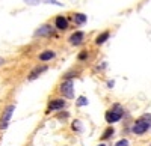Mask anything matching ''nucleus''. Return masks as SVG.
<instances>
[{
  "instance_id": "1",
  "label": "nucleus",
  "mask_w": 151,
  "mask_h": 146,
  "mask_svg": "<svg viewBox=\"0 0 151 146\" xmlns=\"http://www.w3.org/2000/svg\"><path fill=\"white\" fill-rule=\"evenodd\" d=\"M122 113H124L122 107H121L119 104H115V105L112 107V110H109V112L106 113V120H107L109 124L118 122V120L122 118Z\"/></svg>"
},
{
  "instance_id": "2",
  "label": "nucleus",
  "mask_w": 151,
  "mask_h": 146,
  "mask_svg": "<svg viewBox=\"0 0 151 146\" xmlns=\"http://www.w3.org/2000/svg\"><path fill=\"white\" fill-rule=\"evenodd\" d=\"M14 110H15V105H8L5 108V112L2 115V119H0V128H2V130L8 127V122H9L12 113H14Z\"/></svg>"
},
{
  "instance_id": "3",
  "label": "nucleus",
  "mask_w": 151,
  "mask_h": 146,
  "mask_svg": "<svg viewBox=\"0 0 151 146\" xmlns=\"http://www.w3.org/2000/svg\"><path fill=\"white\" fill-rule=\"evenodd\" d=\"M60 92L64 93V96L67 98H73L74 93H73V81L71 80H65L64 83L60 84Z\"/></svg>"
},
{
  "instance_id": "4",
  "label": "nucleus",
  "mask_w": 151,
  "mask_h": 146,
  "mask_svg": "<svg viewBox=\"0 0 151 146\" xmlns=\"http://www.w3.org/2000/svg\"><path fill=\"white\" fill-rule=\"evenodd\" d=\"M148 124L147 122H144L142 119H137L136 122H134V125H133V132L134 134H144V132L148 130Z\"/></svg>"
},
{
  "instance_id": "5",
  "label": "nucleus",
  "mask_w": 151,
  "mask_h": 146,
  "mask_svg": "<svg viewBox=\"0 0 151 146\" xmlns=\"http://www.w3.org/2000/svg\"><path fill=\"white\" fill-rule=\"evenodd\" d=\"M65 107V101L64 100H53L52 103L48 104L47 112H55V110H60V108Z\"/></svg>"
},
{
  "instance_id": "6",
  "label": "nucleus",
  "mask_w": 151,
  "mask_h": 146,
  "mask_svg": "<svg viewBox=\"0 0 151 146\" xmlns=\"http://www.w3.org/2000/svg\"><path fill=\"white\" fill-rule=\"evenodd\" d=\"M52 33H53V27L48 26V24H44L35 32V36H50Z\"/></svg>"
},
{
  "instance_id": "7",
  "label": "nucleus",
  "mask_w": 151,
  "mask_h": 146,
  "mask_svg": "<svg viewBox=\"0 0 151 146\" xmlns=\"http://www.w3.org/2000/svg\"><path fill=\"white\" fill-rule=\"evenodd\" d=\"M45 69H47V66H45V65H41V66L38 65L36 68H33V69H32L30 75H29V80H35L36 77H40V75L42 74V72H44Z\"/></svg>"
},
{
  "instance_id": "8",
  "label": "nucleus",
  "mask_w": 151,
  "mask_h": 146,
  "mask_svg": "<svg viewBox=\"0 0 151 146\" xmlns=\"http://www.w3.org/2000/svg\"><path fill=\"white\" fill-rule=\"evenodd\" d=\"M82 41H83V32H74L70 36V42L73 45H79V44H82Z\"/></svg>"
},
{
  "instance_id": "9",
  "label": "nucleus",
  "mask_w": 151,
  "mask_h": 146,
  "mask_svg": "<svg viewBox=\"0 0 151 146\" xmlns=\"http://www.w3.org/2000/svg\"><path fill=\"white\" fill-rule=\"evenodd\" d=\"M56 27L60 29V30H65V29L68 27V21H67V18H64V17H58V18H56Z\"/></svg>"
},
{
  "instance_id": "10",
  "label": "nucleus",
  "mask_w": 151,
  "mask_h": 146,
  "mask_svg": "<svg viewBox=\"0 0 151 146\" xmlns=\"http://www.w3.org/2000/svg\"><path fill=\"white\" fill-rule=\"evenodd\" d=\"M55 57V53L52 51V50H45V51H42L41 54H40V59L42 60V62H45V60H50V59H53Z\"/></svg>"
},
{
  "instance_id": "11",
  "label": "nucleus",
  "mask_w": 151,
  "mask_h": 146,
  "mask_svg": "<svg viewBox=\"0 0 151 146\" xmlns=\"http://www.w3.org/2000/svg\"><path fill=\"white\" fill-rule=\"evenodd\" d=\"M73 20H74V23H77V24H83V23H86V15L85 14H74Z\"/></svg>"
},
{
  "instance_id": "12",
  "label": "nucleus",
  "mask_w": 151,
  "mask_h": 146,
  "mask_svg": "<svg viewBox=\"0 0 151 146\" xmlns=\"http://www.w3.org/2000/svg\"><path fill=\"white\" fill-rule=\"evenodd\" d=\"M107 38H109V32H103L101 35H98V36H97V39H95V42H97L98 45H100V44H104Z\"/></svg>"
},
{
  "instance_id": "13",
  "label": "nucleus",
  "mask_w": 151,
  "mask_h": 146,
  "mask_svg": "<svg viewBox=\"0 0 151 146\" xmlns=\"http://www.w3.org/2000/svg\"><path fill=\"white\" fill-rule=\"evenodd\" d=\"M112 134H113V128H107V130L104 131V134L101 136V139H103V140H106V139H109Z\"/></svg>"
},
{
  "instance_id": "14",
  "label": "nucleus",
  "mask_w": 151,
  "mask_h": 146,
  "mask_svg": "<svg viewBox=\"0 0 151 146\" xmlns=\"http://www.w3.org/2000/svg\"><path fill=\"white\" fill-rule=\"evenodd\" d=\"M73 130H76V131H82V125H80V122L79 120H76V122H73Z\"/></svg>"
},
{
  "instance_id": "15",
  "label": "nucleus",
  "mask_w": 151,
  "mask_h": 146,
  "mask_svg": "<svg viewBox=\"0 0 151 146\" xmlns=\"http://www.w3.org/2000/svg\"><path fill=\"white\" fill-rule=\"evenodd\" d=\"M86 104H88V100L85 98V96H80V98L77 100V105L82 107V105H86Z\"/></svg>"
},
{
  "instance_id": "16",
  "label": "nucleus",
  "mask_w": 151,
  "mask_h": 146,
  "mask_svg": "<svg viewBox=\"0 0 151 146\" xmlns=\"http://www.w3.org/2000/svg\"><path fill=\"white\" fill-rule=\"evenodd\" d=\"M141 119L144 120V122H147L148 125H151V115H144Z\"/></svg>"
},
{
  "instance_id": "17",
  "label": "nucleus",
  "mask_w": 151,
  "mask_h": 146,
  "mask_svg": "<svg viewBox=\"0 0 151 146\" xmlns=\"http://www.w3.org/2000/svg\"><path fill=\"white\" fill-rule=\"evenodd\" d=\"M115 146H129V142L127 140H125V139H122V140H119Z\"/></svg>"
},
{
  "instance_id": "18",
  "label": "nucleus",
  "mask_w": 151,
  "mask_h": 146,
  "mask_svg": "<svg viewBox=\"0 0 151 146\" xmlns=\"http://www.w3.org/2000/svg\"><path fill=\"white\" fill-rule=\"evenodd\" d=\"M24 2H26L27 5H32V6H33V5H38L41 0H24Z\"/></svg>"
},
{
  "instance_id": "19",
  "label": "nucleus",
  "mask_w": 151,
  "mask_h": 146,
  "mask_svg": "<svg viewBox=\"0 0 151 146\" xmlns=\"http://www.w3.org/2000/svg\"><path fill=\"white\" fill-rule=\"evenodd\" d=\"M79 57H80V59H85V57H86V53H82V54H80Z\"/></svg>"
},
{
  "instance_id": "20",
  "label": "nucleus",
  "mask_w": 151,
  "mask_h": 146,
  "mask_svg": "<svg viewBox=\"0 0 151 146\" xmlns=\"http://www.w3.org/2000/svg\"><path fill=\"white\" fill-rule=\"evenodd\" d=\"M47 2H52V3H56L55 0H47ZM56 5H58V3H56ZM59 6H60V5H59Z\"/></svg>"
},
{
  "instance_id": "21",
  "label": "nucleus",
  "mask_w": 151,
  "mask_h": 146,
  "mask_svg": "<svg viewBox=\"0 0 151 146\" xmlns=\"http://www.w3.org/2000/svg\"><path fill=\"white\" fill-rule=\"evenodd\" d=\"M2 63H3V59H2V57H0V65H2Z\"/></svg>"
},
{
  "instance_id": "22",
  "label": "nucleus",
  "mask_w": 151,
  "mask_h": 146,
  "mask_svg": "<svg viewBox=\"0 0 151 146\" xmlns=\"http://www.w3.org/2000/svg\"><path fill=\"white\" fill-rule=\"evenodd\" d=\"M98 146H104V145H98Z\"/></svg>"
},
{
  "instance_id": "23",
  "label": "nucleus",
  "mask_w": 151,
  "mask_h": 146,
  "mask_svg": "<svg viewBox=\"0 0 151 146\" xmlns=\"http://www.w3.org/2000/svg\"><path fill=\"white\" fill-rule=\"evenodd\" d=\"M150 146H151V145H150Z\"/></svg>"
}]
</instances>
